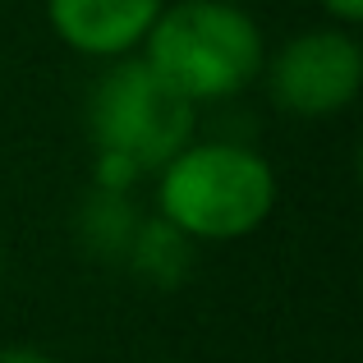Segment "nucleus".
Segmentation results:
<instances>
[{"instance_id": "obj_1", "label": "nucleus", "mask_w": 363, "mask_h": 363, "mask_svg": "<svg viewBox=\"0 0 363 363\" xmlns=\"http://www.w3.org/2000/svg\"><path fill=\"white\" fill-rule=\"evenodd\" d=\"M276 170L230 138H194L157 170V216L189 244H235L276 212Z\"/></svg>"}, {"instance_id": "obj_2", "label": "nucleus", "mask_w": 363, "mask_h": 363, "mask_svg": "<svg viewBox=\"0 0 363 363\" xmlns=\"http://www.w3.org/2000/svg\"><path fill=\"white\" fill-rule=\"evenodd\" d=\"M138 55L194 106L230 101L262 79L267 42L235 0H166Z\"/></svg>"}, {"instance_id": "obj_3", "label": "nucleus", "mask_w": 363, "mask_h": 363, "mask_svg": "<svg viewBox=\"0 0 363 363\" xmlns=\"http://www.w3.org/2000/svg\"><path fill=\"white\" fill-rule=\"evenodd\" d=\"M92 152L129 161L138 175H157L179 147L198 138V106L184 101L143 55L111 60L88 92Z\"/></svg>"}, {"instance_id": "obj_4", "label": "nucleus", "mask_w": 363, "mask_h": 363, "mask_svg": "<svg viewBox=\"0 0 363 363\" xmlns=\"http://www.w3.org/2000/svg\"><path fill=\"white\" fill-rule=\"evenodd\" d=\"M276 111L299 120H331L354 106L363 88V46L354 28H303L262 65Z\"/></svg>"}, {"instance_id": "obj_5", "label": "nucleus", "mask_w": 363, "mask_h": 363, "mask_svg": "<svg viewBox=\"0 0 363 363\" xmlns=\"http://www.w3.org/2000/svg\"><path fill=\"white\" fill-rule=\"evenodd\" d=\"M166 0H46V23L69 51L88 60H124L138 55Z\"/></svg>"}, {"instance_id": "obj_6", "label": "nucleus", "mask_w": 363, "mask_h": 363, "mask_svg": "<svg viewBox=\"0 0 363 363\" xmlns=\"http://www.w3.org/2000/svg\"><path fill=\"white\" fill-rule=\"evenodd\" d=\"M194 248L198 244H189L184 235H179L175 225H166L161 216H143L138 230H133V240H129L124 262H129L133 276H143L147 285L175 290V285L194 272Z\"/></svg>"}, {"instance_id": "obj_7", "label": "nucleus", "mask_w": 363, "mask_h": 363, "mask_svg": "<svg viewBox=\"0 0 363 363\" xmlns=\"http://www.w3.org/2000/svg\"><path fill=\"white\" fill-rule=\"evenodd\" d=\"M143 216L133 212V198L129 194H111V189H92L88 203L79 207V240L88 253L97 257H116L124 262L129 253V240L138 230Z\"/></svg>"}, {"instance_id": "obj_8", "label": "nucleus", "mask_w": 363, "mask_h": 363, "mask_svg": "<svg viewBox=\"0 0 363 363\" xmlns=\"http://www.w3.org/2000/svg\"><path fill=\"white\" fill-rule=\"evenodd\" d=\"M318 5H322V14H327L336 28L363 23V0H318Z\"/></svg>"}, {"instance_id": "obj_9", "label": "nucleus", "mask_w": 363, "mask_h": 363, "mask_svg": "<svg viewBox=\"0 0 363 363\" xmlns=\"http://www.w3.org/2000/svg\"><path fill=\"white\" fill-rule=\"evenodd\" d=\"M0 363H60L46 350H33V345H5L0 350Z\"/></svg>"}, {"instance_id": "obj_10", "label": "nucleus", "mask_w": 363, "mask_h": 363, "mask_svg": "<svg viewBox=\"0 0 363 363\" xmlns=\"http://www.w3.org/2000/svg\"><path fill=\"white\" fill-rule=\"evenodd\" d=\"M0 272H5V240H0Z\"/></svg>"}, {"instance_id": "obj_11", "label": "nucleus", "mask_w": 363, "mask_h": 363, "mask_svg": "<svg viewBox=\"0 0 363 363\" xmlns=\"http://www.w3.org/2000/svg\"><path fill=\"white\" fill-rule=\"evenodd\" d=\"M235 5H240V0H235Z\"/></svg>"}]
</instances>
